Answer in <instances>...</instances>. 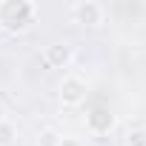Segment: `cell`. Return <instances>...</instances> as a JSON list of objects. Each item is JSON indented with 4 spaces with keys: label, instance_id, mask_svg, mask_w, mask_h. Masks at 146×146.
Returning a JSON list of instances; mask_svg holds the SVG:
<instances>
[{
    "label": "cell",
    "instance_id": "obj_5",
    "mask_svg": "<svg viewBox=\"0 0 146 146\" xmlns=\"http://www.w3.org/2000/svg\"><path fill=\"white\" fill-rule=\"evenodd\" d=\"M72 60H75V49L69 43H49L43 49V63L49 69H66Z\"/></svg>",
    "mask_w": 146,
    "mask_h": 146
},
{
    "label": "cell",
    "instance_id": "obj_4",
    "mask_svg": "<svg viewBox=\"0 0 146 146\" xmlns=\"http://www.w3.org/2000/svg\"><path fill=\"white\" fill-rule=\"evenodd\" d=\"M115 126H117V115H115L112 109H106V106H98V109H92V112L86 115V132H89V135L103 137V135H109Z\"/></svg>",
    "mask_w": 146,
    "mask_h": 146
},
{
    "label": "cell",
    "instance_id": "obj_7",
    "mask_svg": "<svg viewBox=\"0 0 146 146\" xmlns=\"http://www.w3.org/2000/svg\"><path fill=\"white\" fill-rule=\"evenodd\" d=\"M15 137H17V129H15V123L3 120V123H0V146H12V143H15Z\"/></svg>",
    "mask_w": 146,
    "mask_h": 146
},
{
    "label": "cell",
    "instance_id": "obj_8",
    "mask_svg": "<svg viewBox=\"0 0 146 146\" xmlns=\"http://www.w3.org/2000/svg\"><path fill=\"white\" fill-rule=\"evenodd\" d=\"M126 146H146V132H143V129L129 132V135H126Z\"/></svg>",
    "mask_w": 146,
    "mask_h": 146
},
{
    "label": "cell",
    "instance_id": "obj_2",
    "mask_svg": "<svg viewBox=\"0 0 146 146\" xmlns=\"http://www.w3.org/2000/svg\"><path fill=\"white\" fill-rule=\"evenodd\" d=\"M89 98V83L80 75H63V80L57 83V100L63 109H78L83 106Z\"/></svg>",
    "mask_w": 146,
    "mask_h": 146
},
{
    "label": "cell",
    "instance_id": "obj_3",
    "mask_svg": "<svg viewBox=\"0 0 146 146\" xmlns=\"http://www.w3.org/2000/svg\"><path fill=\"white\" fill-rule=\"evenodd\" d=\"M69 15L80 26H103L106 23V6L98 3V0H78V3H72Z\"/></svg>",
    "mask_w": 146,
    "mask_h": 146
},
{
    "label": "cell",
    "instance_id": "obj_9",
    "mask_svg": "<svg viewBox=\"0 0 146 146\" xmlns=\"http://www.w3.org/2000/svg\"><path fill=\"white\" fill-rule=\"evenodd\" d=\"M57 146H86L83 143V137H78V135H60V143Z\"/></svg>",
    "mask_w": 146,
    "mask_h": 146
},
{
    "label": "cell",
    "instance_id": "obj_10",
    "mask_svg": "<svg viewBox=\"0 0 146 146\" xmlns=\"http://www.w3.org/2000/svg\"><path fill=\"white\" fill-rule=\"evenodd\" d=\"M3 120H9V117H6V103L0 100V123H3Z\"/></svg>",
    "mask_w": 146,
    "mask_h": 146
},
{
    "label": "cell",
    "instance_id": "obj_1",
    "mask_svg": "<svg viewBox=\"0 0 146 146\" xmlns=\"http://www.w3.org/2000/svg\"><path fill=\"white\" fill-rule=\"evenodd\" d=\"M37 3L32 0H0V32L23 35L37 23Z\"/></svg>",
    "mask_w": 146,
    "mask_h": 146
},
{
    "label": "cell",
    "instance_id": "obj_6",
    "mask_svg": "<svg viewBox=\"0 0 146 146\" xmlns=\"http://www.w3.org/2000/svg\"><path fill=\"white\" fill-rule=\"evenodd\" d=\"M57 143H60V132L52 129V126H46V129L37 135V146H57Z\"/></svg>",
    "mask_w": 146,
    "mask_h": 146
}]
</instances>
